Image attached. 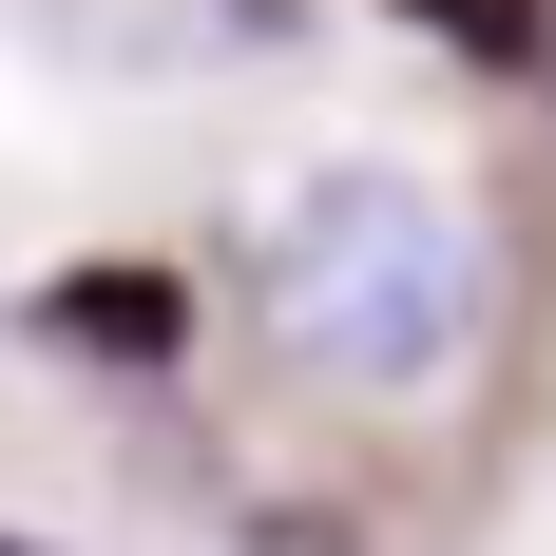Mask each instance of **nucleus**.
Returning <instances> with one entry per match:
<instances>
[{"label": "nucleus", "instance_id": "3", "mask_svg": "<svg viewBox=\"0 0 556 556\" xmlns=\"http://www.w3.org/2000/svg\"><path fill=\"white\" fill-rule=\"evenodd\" d=\"M403 20H442L460 58H518V39H538V0H403Z\"/></svg>", "mask_w": 556, "mask_h": 556}, {"label": "nucleus", "instance_id": "2", "mask_svg": "<svg viewBox=\"0 0 556 556\" xmlns=\"http://www.w3.org/2000/svg\"><path fill=\"white\" fill-rule=\"evenodd\" d=\"M39 345L58 365H173V288L154 269H58L39 288Z\"/></svg>", "mask_w": 556, "mask_h": 556}, {"label": "nucleus", "instance_id": "4", "mask_svg": "<svg viewBox=\"0 0 556 556\" xmlns=\"http://www.w3.org/2000/svg\"><path fill=\"white\" fill-rule=\"evenodd\" d=\"M0 556H20V538H0Z\"/></svg>", "mask_w": 556, "mask_h": 556}, {"label": "nucleus", "instance_id": "1", "mask_svg": "<svg viewBox=\"0 0 556 556\" xmlns=\"http://www.w3.org/2000/svg\"><path fill=\"white\" fill-rule=\"evenodd\" d=\"M250 307H269L327 384H442L460 345H480V230L384 154H327L288 173L269 212H250Z\"/></svg>", "mask_w": 556, "mask_h": 556}]
</instances>
